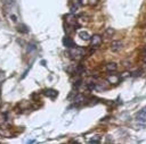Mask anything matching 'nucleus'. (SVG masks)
<instances>
[{
	"label": "nucleus",
	"mask_w": 146,
	"mask_h": 144,
	"mask_svg": "<svg viewBox=\"0 0 146 144\" xmlns=\"http://www.w3.org/2000/svg\"><path fill=\"white\" fill-rule=\"evenodd\" d=\"M119 78H120V77H117V76H111V77H108L107 79H108V82H111V83H117V82H119Z\"/></svg>",
	"instance_id": "ddd939ff"
},
{
	"label": "nucleus",
	"mask_w": 146,
	"mask_h": 144,
	"mask_svg": "<svg viewBox=\"0 0 146 144\" xmlns=\"http://www.w3.org/2000/svg\"><path fill=\"white\" fill-rule=\"evenodd\" d=\"M144 53H145V54H146V46H145V48H144Z\"/></svg>",
	"instance_id": "dca6fc26"
},
{
	"label": "nucleus",
	"mask_w": 146,
	"mask_h": 144,
	"mask_svg": "<svg viewBox=\"0 0 146 144\" xmlns=\"http://www.w3.org/2000/svg\"><path fill=\"white\" fill-rule=\"evenodd\" d=\"M17 31L21 32V33L26 34V33H29V27H27L25 24H18V25H17Z\"/></svg>",
	"instance_id": "6e6552de"
},
{
	"label": "nucleus",
	"mask_w": 146,
	"mask_h": 144,
	"mask_svg": "<svg viewBox=\"0 0 146 144\" xmlns=\"http://www.w3.org/2000/svg\"><path fill=\"white\" fill-rule=\"evenodd\" d=\"M84 70V67L82 66V65H79V66H76L75 67V69H74V71L76 73V74H80V73H82Z\"/></svg>",
	"instance_id": "f8f14e48"
},
{
	"label": "nucleus",
	"mask_w": 146,
	"mask_h": 144,
	"mask_svg": "<svg viewBox=\"0 0 146 144\" xmlns=\"http://www.w3.org/2000/svg\"><path fill=\"white\" fill-rule=\"evenodd\" d=\"M63 44H64L66 48H68V49L76 46V45H75V43H74V41H73L71 37H68V36H65V37L63 39Z\"/></svg>",
	"instance_id": "7ed1b4c3"
},
{
	"label": "nucleus",
	"mask_w": 146,
	"mask_h": 144,
	"mask_svg": "<svg viewBox=\"0 0 146 144\" xmlns=\"http://www.w3.org/2000/svg\"><path fill=\"white\" fill-rule=\"evenodd\" d=\"M113 34H114V29H113V28H107L106 35H107V36H112Z\"/></svg>",
	"instance_id": "4468645a"
},
{
	"label": "nucleus",
	"mask_w": 146,
	"mask_h": 144,
	"mask_svg": "<svg viewBox=\"0 0 146 144\" xmlns=\"http://www.w3.org/2000/svg\"><path fill=\"white\" fill-rule=\"evenodd\" d=\"M100 139H102V137H100L99 135H96V136H94L92 138H90L89 142H90V143H99Z\"/></svg>",
	"instance_id": "9b49d317"
},
{
	"label": "nucleus",
	"mask_w": 146,
	"mask_h": 144,
	"mask_svg": "<svg viewBox=\"0 0 146 144\" xmlns=\"http://www.w3.org/2000/svg\"><path fill=\"white\" fill-rule=\"evenodd\" d=\"M70 54H71V57H72L73 59L80 60V59H82V58L84 57L86 50H84L83 48H81V46H74V48H71Z\"/></svg>",
	"instance_id": "f257e3e1"
},
{
	"label": "nucleus",
	"mask_w": 146,
	"mask_h": 144,
	"mask_svg": "<svg viewBox=\"0 0 146 144\" xmlns=\"http://www.w3.org/2000/svg\"><path fill=\"white\" fill-rule=\"evenodd\" d=\"M117 69V65L115 62H108L106 65V70L107 71H115Z\"/></svg>",
	"instance_id": "9d476101"
},
{
	"label": "nucleus",
	"mask_w": 146,
	"mask_h": 144,
	"mask_svg": "<svg viewBox=\"0 0 146 144\" xmlns=\"http://www.w3.org/2000/svg\"><path fill=\"white\" fill-rule=\"evenodd\" d=\"M122 49V42L121 41H113L111 43V50L113 52H117Z\"/></svg>",
	"instance_id": "20e7f679"
},
{
	"label": "nucleus",
	"mask_w": 146,
	"mask_h": 144,
	"mask_svg": "<svg viewBox=\"0 0 146 144\" xmlns=\"http://www.w3.org/2000/svg\"><path fill=\"white\" fill-rule=\"evenodd\" d=\"M79 37L82 39V40H84V41L90 40V35H89V33L86 32V31H80V32H79Z\"/></svg>",
	"instance_id": "1a4fd4ad"
},
{
	"label": "nucleus",
	"mask_w": 146,
	"mask_h": 144,
	"mask_svg": "<svg viewBox=\"0 0 146 144\" xmlns=\"http://www.w3.org/2000/svg\"><path fill=\"white\" fill-rule=\"evenodd\" d=\"M141 74V70H136L135 73H132V76H140Z\"/></svg>",
	"instance_id": "2eb2a0df"
},
{
	"label": "nucleus",
	"mask_w": 146,
	"mask_h": 144,
	"mask_svg": "<svg viewBox=\"0 0 146 144\" xmlns=\"http://www.w3.org/2000/svg\"><path fill=\"white\" fill-rule=\"evenodd\" d=\"M43 94L46 95V96H48V98H51V99H54V98H56L57 96V91L56 90H54V88H47V90H44L43 91Z\"/></svg>",
	"instance_id": "39448f33"
},
{
	"label": "nucleus",
	"mask_w": 146,
	"mask_h": 144,
	"mask_svg": "<svg viewBox=\"0 0 146 144\" xmlns=\"http://www.w3.org/2000/svg\"><path fill=\"white\" fill-rule=\"evenodd\" d=\"M90 44L94 48H98L102 44V36L98 34H95L92 36H90Z\"/></svg>",
	"instance_id": "f03ea898"
},
{
	"label": "nucleus",
	"mask_w": 146,
	"mask_h": 144,
	"mask_svg": "<svg viewBox=\"0 0 146 144\" xmlns=\"http://www.w3.org/2000/svg\"><path fill=\"white\" fill-rule=\"evenodd\" d=\"M65 20H66V23H67V24H70V25H74V24L76 23L75 17H74V15H73L72 12L65 16Z\"/></svg>",
	"instance_id": "0eeeda50"
},
{
	"label": "nucleus",
	"mask_w": 146,
	"mask_h": 144,
	"mask_svg": "<svg viewBox=\"0 0 146 144\" xmlns=\"http://www.w3.org/2000/svg\"><path fill=\"white\" fill-rule=\"evenodd\" d=\"M137 120H139V121H146V107H145L143 110H140V111L138 112V115H137Z\"/></svg>",
	"instance_id": "423d86ee"
},
{
	"label": "nucleus",
	"mask_w": 146,
	"mask_h": 144,
	"mask_svg": "<svg viewBox=\"0 0 146 144\" xmlns=\"http://www.w3.org/2000/svg\"><path fill=\"white\" fill-rule=\"evenodd\" d=\"M76 1H79V2H81V1H82V0H76Z\"/></svg>",
	"instance_id": "f3484780"
}]
</instances>
